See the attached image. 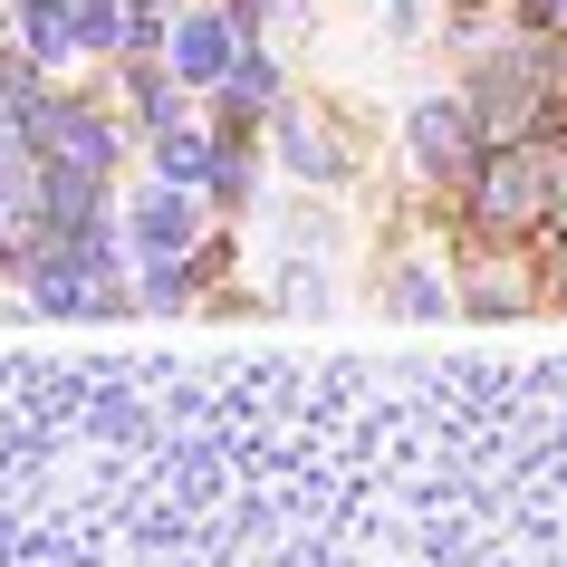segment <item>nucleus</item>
<instances>
[{"label":"nucleus","mask_w":567,"mask_h":567,"mask_svg":"<svg viewBox=\"0 0 567 567\" xmlns=\"http://www.w3.org/2000/svg\"><path fill=\"white\" fill-rule=\"evenodd\" d=\"M231 96L240 106H279V59H269V49H240L231 59Z\"/></svg>","instance_id":"obj_8"},{"label":"nucleus","mask_w":567,"mask_h":567,"mask_svg":"<svg viewBox=\"0 0 567 567\" xmlns=\"http://www.w3.org/2000/svg\"><path fill=\"white\" fill-rule=\"evenodd\" d=\"M404 145H414L423 174H462V164H472V145H481V125H472V106H462V96H433V106H414Z\"/></svg>","instance_id":"obj_2"},{"label":"nucleus","mask_w":567,"mask_h":567,"mask_svg":"<svg viewBox=\"0 0 567 567\" xmlns=\"http://www.w3.org/2000/svg\"><path fill=\"white\" fill-rule=\"evenodd\" d=\"M78 39H87V49H116L125 39V0H78Z\"/></svg>","instance_id":"obj_11"},{"label":"nucleus","mask_w":567,"mask_h":567,"mask_svg":"<svg viewBox=\"0 0 567 567\" xmlns=\"http://www.w3.org/2000/svg\"><path fill=\"white\" fill-rule=\"evenodd\" d=\"M279 308H328V269L318 260H279Z\"/></svg>","instance_id":"obj_10"},{"label":"nucleus","mask_w":567,"mask_h":567,"mask_svg":"<svg viewBox=\"0 0 567 567\" xmlns=\"http://www.w3.org/2000/svg\"><path fill=\"white\" fill-rule=\"evenodd\" d=\"M529 20H548V30H567V0H529Z\"/></svg>","instance_id":"obj_12"},{"label":"nucleus","mask_w":567,"mask_h":567,"mask_svg":"<svg viewBox=\"0 0 567 567\" xmlns=\"http://www.w3.org/2000/svg\"><path fill=\"white\" fill-rule=\"evenodd\" d=\"M154 174L183 183V193H203V183L221 174V145H212V135H193V125H164V135H154Z\"/></svg>","instance_id":"obj_5"},{"label":"nucleus","mask_w":567,"mask_h":567,"mask_svg":"<svg viewBox=\"0 0 567 567\" xmlns=\"http://www.w3.org/2000/svg\"><path fill=\"white\" fill-rule=\"evenodd\" d=\"M20 49H30L39 68H68L87 39H78V10L68 0H20Z\"/></svg>","instance_id":"obj_4"},{"label":"nucleus","mask_w":567,"mask_h":567,"mask_svg":"<svg viewBox=\"0 0 567 567\" xmlns=\"http://www.w3.org/2000/svg\"><path fill=\"white\" fill-rule=\"evenodd\" d=\"M385 289H394V308H404V318H443V279H433V269H394V279H385Z\"/></svg>","instance_id":"obj_9"},{"label":"nucleus","mask_w":567,"mask_h":567,"mask_svg":"<svg viewBox=\"0 0 567 567\" xmlns=\"http://www.w3.org/2000/svg\"><path fill=\"white\" fill-rule=\"evenodd\" d=\"M0 212H39V164L20 125H0Z\"/></svg>","instance_id":"obj_7"},{"label":"nucleus","mask_w":567,"mask_h":567,"mask_svg":"<svg viewBox=\"0 0 567 567\" xmlns=\"http://www.w3.org/2000/svg\"><path fill=\"white\" fill-rule=\"evenodd\" d=\"M279 164H289L299 183H337V174H347V154H337L308 116H279Z\"/></svg>","instance_id":"obj_6"},{"label":"nucleus","mask_w":567,"mask_h":567,"mask_svg":"<svg viewBox=\"0 0 567 567\" xmlns=\"http://www.w3.org/2000/svg\"><path fill=\"white\" fill-rule=\"evenodd\" d=\"M125 221H135V250H145V260H183V250L203 240L193 193H183V183H164V174H154V193H135V212H125Z\"/></svg>","instance_id":"obj_1"},{"label":"nucleus","mask_w":567,"mask_h":567,"mask_svg":"<svg viewBox=\"0 0 567 567\" xmlns=\"http://www.w3.org/2000/svg\"><path fill=\"white\" fill-rule=\"evenodd\" d=\"M231 20H203V10H193V20H174V78H183V87H212V78H231V59H240V49H231Z\"/></svg>","instance_id":"obj_3"}]
</instances>
